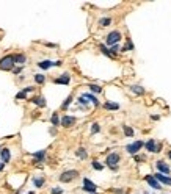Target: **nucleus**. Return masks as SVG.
Here are the masks:
<instances>
[{
    "label": "nucleus",
    "mask_w": 171,
    "mask_h": 194,
    "mask_svg": "<svg viewBox=\"0 0 171 194\" xmlns=\"http://www.w3.org/2000/svg\"><path fill=\"white\" fill-rule=\"evenodd\" d=\"M50 124H52L54 127L61 125V119L58 118V113H54V114H52V118H50Z\"/></svg>",
    "instance_id": "21"
},
{
    "label": "nucleus",
    "mask_w": 171,
    "mask_h": 194,
    "mask_svg": "<svg viewBox=\"0 0 171 194\" xmlns=\"http://www.w3.org/2000/svg\"><path fill=\"white\" fill-rule=\"evenodd\" d=\"M154 177L160 182V185H168V186H171V177H169V175H165V174L157 172V174H154Z\"/></svg>",
    "instance_id": "9"
},
{
    "label": "nucleus",
    "mask_w": 171,
    "mask_h": 194,
    "mask_svg": "<svg viewBox=\"0 0 171 194\" xmlns=\"http://www.w3.org/2000/svg\"><path fill=\"white\" fill-rule=\"evenodd\" d=\"M155 166H157V169L160 171V174H165V175H168L169 172H171V169H169V166L165 163V161H162V160H159L155 163Z\"/></svg>",
    "instance_id": "10"
},
{
    "label": "nucleus",
    "mask_w": 171,
    "mask_h": 194,
    "mask_svg": "<svg viewBox=\"0 0 171 194\" xmlns=\"http://www.w3.org/2000/svg\"><path fill=\"white\" fill-rule=\"evenodd\" d=\"M3 168H5V163H0V171H3Z\"/></svg>",
    "instance_id": "41"
},
{
    "label": "nucleus",
    "mask_w": 171,
    "mask_h": 194,
    "mask_svg": "<svg viewBox=\"0 0 171 194\" xmlns=\"http://www.w3.org/2000/svg\"><path fill=\"white\" fill-rule=\"evenodd\" d=\"M96 189H97L96 183H93L89 178H83V191H86V192H89V194H93V192H96Z\"/></svg>",
    "instance_id": "7"
},
{
    "label": "nucleus",
    "mask_w": 171,
    "mask_h": 194,
    "mask_svg": "<svg viewBox=\"0 0 171 194\" xmlns=\"http://www.w3.org/2000/svg\"><path fill=\"white\" fill-rule=\"evenodd\" d=\"M49 133H50V135H57V129H50Z\"/></svg>",
    "instance_id": "39"
},
{
    "label": "nucleus",
    "mask_w": 171,
    "mask_h": 194,
    "mask_svg": "<svg viewBox=\"0 0 171 194\" xmlns=\"http://www.w3.org/2000/svg\"><path fill=\"white\" fill-rule=\"evenodd\" d=\"M144 149H146L148 152H151V154H155V152H160L162 146L157 144L155 140H148L146 143H144Z\"/></svg>",
    "instance_id": "6"
},
{
    "label": "nucleus",
    "mask_w": 171,
    "mask_h": 194,
    "mask_svg": "<svg viewBox=\"0 0 171 194\" xmlns=\"http://www.w3.org/2000/svg\"><path fill=\"white\" fill-rule=\"evenodd\" d=\"M75 122H77V119H75L74 116H63V118H61V125L66 127V129H68V127H72Z\"/></svg>",
    "instance_id": "12"
},
{
    "label": "nucleus",
    "mask_w": 171,
    "mask_h": 194,
    "mask_svg": "<svg viewBox=\"0 0 171 194\" xmlns=\"http://www.w3.org/2000/svg\"><path fill=\"white\" fill-rule=\"evenodd\" d=\"M101 132V125L97 122H94L93 125H91V135H96V133H99Z\"/></svg>",
    "instance_id": "28"
},
{
    "label": "nucleus",
    "mask_w": 171,
    "mask_h": 194,
    "mask_svg": "<svg viewBox=\"0 0 171 194\" xmlns=\"http://www.w3.org/2000/svg\"><path fill=\"white\" fill-rule=\"evenodd\" d=\"M57 85H69V81H71V75L68 74V72H64V74H61L58 78H55L54 80Z\"/></svg>",
    "instance_id": "11"
},
{
    "label": "nucleus",
    "mask_w": 171,
    "mask_h": 194,
    "mask_svg": "<svg viewBox=\"0 0 171 194\" xmlns=\"http://www.w3.org/2000/svg\"><path fill=\"white\" fill-rule=\"evenodd\" d=\"M71 102H72V95H68V97H66V100L61 103V110H66V108L71 105Z\"/></svg>",
    "instance_id": "27"
},
{
    "label": "nucleus",
    "mask_w": 171,
    "mask_h": 194,
    "mask_svg": "<svg viewBox=\"0 0 171 194\" xmlns=\"http://www.w3.org/2000/svg\"><path fill=\"white\" fill-rule=\"evenodd\" d=\"M75 177H78V172H77L75 169L64 171V172L60 175V182H63V183H69V182H72Z\"/></svg>",
    "instance_id": "3"
},
{
    "label": "nucleus",
    "mask_w": 171,
    "mask_h": 194,
    "mask_svg": "<svg viewBox=\"0 0 171 194\" xmlns=\"http://www.w3.org/2000/svg\"><path fill=\"white\" fill-rule=\"evenodd\" d=\"M93 194H97V192H93Z\"/></svg>",
    "instance_id": "44"
},
{
    "label": "nucleus",
    "mask_w": 171,
    "mask_h": 194,
    "mask_svg": "<svg viewBox=\"0 0 171 194\" xmlns=\"http://www.w3.org/2000/svg\"><path fill=\"white\" fill-rule=\"evenodd\" d=\"M120 39H121V32H118V30H115V32L108 33L107 39H105V43H107L108 46H116L118 43H120Z\"/></svg>",
    "instance_id": "5"
},
{
    "label": "nucleus",
    "mask_w": 171,
    "mask_h": 194,
    "mask_svg": "<svg viewBox=\"0 0 171 194\" xmlns=\"http://www.w3.org/2000/svg\"><path fill=\"white\" fill-rule=\"evenodd\" d=\"M89 89L91 91H93V92H102V86H99V85H94V83H91V85H89Z\"/></svg>",
    "instance_id": "32"
},
{
    "label": "nucleus",
    "mask_w": 171,
    "mask_h": 194,
    "mask_svg": "<svg viewBox=\"0 0 171 194\" xmlns=\"http://www.w3.org/2000/svg\"><path fill=\"white\" fill-rule=\"evenodd\" d=\"M121 50H124V52H127V50H134V43H132L130 39H127V41H126V46H124Z\"/></svg>",
    "instance_id": "26"
},
{
    "label": "nucleus",
    "mask_w": 171,
    "mask_h": 194,
    "mask_svg": "<svg viewBox=\"0 0 171 194\" xmlns=\"http://www.w3.org/2000/svg\"><path fill=\"white\" fill-rule=\"evenodd\" d=\"M120 49H121V47L118 46V44H116V46H112V47H110V53H112V57H113V58L116 57V53L120 52Z\"/></svg>",
    "instance_id": "33"
},
{
    "label": "nucleus",
    "mask_w": 171,
    "mask_h": 194,
    "mask_svg": "<svg viewBox=\"0 0 171 194\" xmlns=\"http://www.w3.org/2000/svg\"><path fill=\"white\" fill-rule=\"evenodd\" d=\"M99 49H101V52H102L104 55H107V57L113 58V57H112V53H110V49H107V47H105L104 44H101V46H99Z\"/></svg>",
    "instance_id": "31"
},
{
    "label": "nucleus",
    "mask_w": 171,
    "mask_h": 194,
    "mask_svg": "<svg viewBox=\"0 0 171 194\" xmlns=\"http://www.w3.org/2000/svg\"><path fill=\"white\" fill-rule=\"evenodd\" d=\"M77 102H78V103H82V105H86V103H88V100L85 99L83 95H80V97H78V99H77Z\"/></svg>",
    "instance_id": "35"
},
{
    "label": "nucleus",
    "mask_w": 171,
    "mask_h": 194,
    "mask_svg": "<svg viewBox=\"0 0 171 194\" xmlns=\"http://www.w3.org/2000/svg\"><path fill=\"white\" fill-rule=\"evenodd\" d=\"M35 105H38V106H41V108H44L46 105H47V102H46V99H44V97L43 95H35V97H32V99H30Z\"/></svg>",
    "instance_id": "13"
},
{
    "label": "nucleus",
    "mask_w": 171,
    "mask_h": 194,
    "mask_svg": "<svg viewBox=\"0 0 171 194\" xmlns=\"http://www.w3.org/2000/svg\"><path fill=\"white\" fill-rule=\"evenodd\" d=\"M112 24V17H102L101 21H99V25L101 27H108Z\"/></svg>",
    "instance_id": "25"
},
{
    "label": "nucleus",
    "mask_w": 171,
    "mask_h": 194,
    "mask_svg": "<svg viewBox=\"0 0 171 194\" xmlns=\"http://www.w3.org/2000/svg\"><path fill=\"white\" fill-rule=\"evenodd\" d=\"M75 154H77V157L80 158V160H85V158H86V155H88V154H86V150H85L83 147L77 149V152H75Z\"/></svg>",
    "instance_id": "24"
},
{
    "label": "nucleus",
    "mask_w": 171,
    "mask_h": 194,
    "mask_svg": "<svg viewBox=\"0 0 171 194\" xmlns=\"http://www.w3.org/2000/svg\"><path fill=\"white\" fill-rule=\"evenodd\" d=\"M2 149H3V147H0V154H2Z\"/></svg>",
    "instance_id": "43"
},
{
    "label": "nucleus",
    "mask_w": 171,
    "mask_h": 194,
    "mask_svg": "<svg viewBox=\"0 0 171 194\" xmlns=\"http://www.w3.org/2000/svg\"><path fill=\"white\" fill-rule=\"evenodd\" d=\"M83 97H85V99L88 100V102H91V103H93L94 106H99V100H97V97L94 95V94H89V92H85V94H82Z\"/></svg>",
    "instance_id": "15"
},
{
    "label": "nucleus",
    "mask_w": 171,
    "mask_h": 194,
    "mask_svg": "<svg viewBox=\"0 0 171 194\" xmlns=\"http://www.w3.org/2000/svg\"><path fill=\"white\" fill-rule=\"evenodd\" d=\"M50 192H52V194H63V189H61V188H52Z\"/></svg>",
    "instance_id": "36"
},
{
    "label": "nucleus",
    "mask_w": 171,
    "mask_h": 194,
    "mask_svg": "<svg viewBox=\"0 0 171 194\" xmlns=\"http://www.w3.org/2000/svg\"><path fill=\"white\" fill-rule=\"evenodd\" d=\"M168 158L171 160V150H168Z\"/></svg>",
    "instance_id": "42"
},
{
    "label": "nucleus",
    "mask_w": 171,
    "mask_h": 194,
    "mask_svg": "<svg viewBox=\"0 0 171 194\" xmlns=\"http://www.w3.org/2000/svg\"><path fill=\"white\" fill-rule=\"evenodd\" d=\"M13 72H14V75H17V74H21V72H22V66H19V67H16V69H14V71H13Z\"/></svg>",
    "instance_id": "37"
},
{
    "label": "nucleus",
    "mask_w": 171,
    "mask_h": 194,
    "mask_svg": "<svg viewBox=\"0 0 171 194\" xmlns=\"http://www.w3.org/2000/svg\"><path fill=\"white\" fill-rule=\"evenodd\" d=\"M104 108L108 110V111H116V110H120V105L115 103V102H105L104 103Z\"/></svg>",
    "instance_id": "18"
},
{
    "label": "nucleus",
    "mask_w": 171,
    "mask_h": 194,
    "mask_svg": "<svg viewBox=\"0 0 171 194\" xmlns=\"http://www.w3.org/2000/svg\"><path fill=\"white\" fill-rule=\"evenodd\" d=\"M44 182H46V180H44L43 177H35V178H33L35 188H43V186H44Z\"/></svg>",
    "instance_id": "22"
},
{
    "label": "nucleus",
    "mask_w": 171,
    "mask_h": 194,
    "mask_svg": "<svg viewBox=\"0 0 171 194\" xmlns=\"http://www.w3.org/2000/svg\"><path fill=\"white\" fill-rule=\"evenodd\" d=\"M123 130H124V135L127 136V138H132L135 133H134V129H130L129 125H123Z\"/></svg>",
    "instance_id": "23"
},
{
    "label": "nucleus",
    "mask_w": 171,
    "mask_h": 194,
    "mask_svg": "<svg viewBox=\"0 0 171 194\" xmlns=\"http://www.w3.org/2000/svg\"><path fill=\"white\" fill-rule=\"evenodd\" d=\"M25 97H27V92H25L24 89H22L21 92H17V94H16V99H17V100H24Z\"/></svg>",
    "instance_id": "34"
},
{
    "label": "nucleus",
    "mask_w": 171,
    "mask_h": 194,
    "mask_svg": "<svg viewBox=\"0 0 171 194\" xmlns=\"http://www.w3.org/2000/svg\"><path fill=\"white\" fill-rule=\"evenodd\" d=\"M120 160H121V155L118 154V152H112V154L105 158V164H107L112 171H116L118 164H120Z\"/></svg>",
    "instance_id": "2"
},
{
    "label": "nucleus",
    "mask_w": 171,
    "mask_h": 194,
    "mask_svg": "<svg viewBox=\"0 0 171 194\" xmlns=\"http://www.w3.org/2000/svg\"><path fill=\"white\" fill-rule=\"evenodd\" d=\"M151 119H152V121H159V119H160V116H157V114H154V116H151Z\"/></svg>",
    "instance_id": "40"
},
{
    "label": "nucleus",
    "mask_w": 171,
    "mask_h": 194,
    "mask_svg": "<svg viewBox=\"0 0 171 194\" xmlns=\"http://www.w3.org/2000/svg\"><path fill=\"white\" fill-rule=\"evenodd\" d=\"M144 180H146L148 185H149L151 188H154V189H160V188H162L160 182H159V180H157L154 175H146V177H144Z\"/></svg>",
    "instance_id": "8"
},
{
    "label": "nucleus",
    "mask_w": 171,
    "mask_h": 194,
    "mask_svg": "<svg viewBox=\"0 0 171 194\" xmlns=\"http://www.w3.org/2000/svg\"><path fill=\"white\" fill-rule=\"evenodd\" d=\"M33 158H35V161H44V158H46V150H38V152H35Z\"/></svg>",
    "instance_id": "19"
},
{
    "label": "nucleus",
    "mask_w": 171,
    "mask_h": 194,
    "mask_svg": "<svg viewBox=\"0 0 171 194\" xmlns=\"http://www.w3.org/2000/svg\"><path fill=\"white\" fill-rule=\"evenodd\" d=\"M0 158H2V163H8L11 160V152L8 147H3L2 149V154H0Z\"/></svg>",
    "instance_id": "14"
},
{
    "label": "nucleus",
    "mask_w": 171,
    "mask_h": 194,
    "mask_svg": "<svg viewBox=\"0 0 171 194\" xmlns=\"http://www.w3.org/2000/svg\"><path fill=\"white\" fill-rule=\"evenodd\" d=\"M35 81L39 83V85H43V83L46 81V77H44L43 74H36V75H35Z\"/></svg>",
    "instance_id": "30"
},
{
    "label": "nucleus",
    "mask_w": 171,
    "mask_h": 194,
    "mask_svg": "<svg viewBox=\"0 0 171 194\" xmlns=\"http://www.w3.org/2000/svg\"><path fill=\"white\" fill-rule=\"evenodd\" d=\"M143 147H144V143L143 141H135L132 144H127L126 146V150H127V154H130V155H137L138 152H140V149H143Z\"/></svg>",
    "instance_id": "4"
},
{
    "label": "nucleus",
    "mask_w": 171,
    "mask_h": 194,
    "mask_svg": "<svg viewBox=\"0 0 171 194\" xmlns=\"http://www.w3.org/2000/svg\"><path fill=\"white\" fill-rule=\"evenodd\" d=\"M14 61H16V64H25V63H27V57H25V55L24 53H16L14 55Z\"/></svg>",
    "instance_id": "17"
},
{
    "label": "nucleus",
    "mask_w": 171,
    "mask_h": 194,
    "mask_svg": "<svg viewBox=\"0 0 171 194\" xmlns=\"http://www.w3.org/2000/svg\"><path fill=\"white\" fill-rule=\"evenodd\" d=\"M14 55H6L0 58V71H14Z\"/></svg>",
    "instance_id": "1"
},
{
    "label": "nucleus",
    "mask_w": 171,
    "mask_h": 194,
    "mask_svg": "<svg viewBox=\"0 0 171 194\" xmlns=\"http://www.w3.org/2000/svg\"><path fill=\"white\" fill-rule=\"evenodd\" d=\"M91 166H93V169H96V171H102L104 169V164L99 163V161H91Z\"/></svg>",
    "instance_id": "29"
},
{
    "label": "nucleus",
    "mask_w": 171,
    "mask_h": 194,
    "mask_svg": "<svg viewBox=\"0 0 171 194\" xmlns=\"http://www.w3.org/2000/svg\"><path fill=\"white\" fill-rule=\"evenodd\" d=\"M143 160H144V157H138V155H135V161H137V163H141Z\"/></svg>",
    "instance_id": "38"
},
{
    "label": "nucleus",
    "mask_w": 171,
    "mask_h": 194,
    "mask_svg": "<svg viewBox=\"0 0 171 194\" xmlns=\"http://www.w3.org/2000/svg\"><path fill=\"white\" fill-rule=\"evenodd\" d=\"M129 88H130V91H132L134 94H137V95H143L144 94V88L140 86V85H130Z\"/></svg>",
    "instance_id": "16"
},
{
    "label": "nucleus",
    "mask_w": 171,
    "mask_h": 194,
    "mask_svg": "<svg viewBox=\"0 0 171 194\" xmlns=\"http://www.w3.org/2000/svg\"><path fill=\"white\" fill-rule=\"evenodd\" d=\"M52 66H54V61H50V60H44V61H39L38 63V67L39 69H44V71H46V69H49V67H52Z\"/></svg>",
    "instance_id": "20"
}]
</instances>
